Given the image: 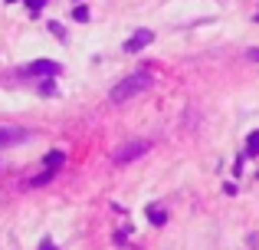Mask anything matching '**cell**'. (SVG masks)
<instances>
[{"label": "cell", "mask_w": 259, "mask_h": 250, "mask_svg": "<svg viewBox=\"0 0 259 250\" xmlns=\"http://www.w3.org/2000/svg\"><path fill=\"white\" fill-rule=\"evenodd\" d=\"M148 221H151V224H158V227H161V224H164V221H167V214L161 211V207H154V204H151V207H148Z\"/></svg>", "instance_id": "52a82bcc"}, {"label": "cell", "mask_w": 259, "mask_h": 250, "mask_svg": "<svg viewBox=\"0 0 259 250\" xmlns=\"http://www.w3.org/2000/svg\"><path fill=\"white\" fill-rule=\"evenodd\" d=\"M46 7V0H26V10H30V17H39V10Z\"/></svg>", "instance_id": "7c38bea8"}, {"label": "cell", "mask_w": 259, "mask_h": 250, "mask_svg": "<svg viewBox=\"0 0 259 250\" xmlns=\"http://www.w3.org/2000/svg\"><path fill=\"white\" fill-rule=\"evenodd\" d=\"M76 4H79V0H76Z\"/></svg>", "instance_id": "2e32d148"}, {"label": "cell", "mask_w": 259, "mask_h": 250, "mask_svg": "<svg viewBox=\"0 0 259 250\" xmlns=\"http://www.w3.org/2000/svg\"><path fill=\"white\" fill-rule=\"evenodd\" d=\"M56 76H46V83H39V96H56Z\"/></svg>", "instance_id": "30bf717a"}, {"label": "cell", "mask_w": 259, "mask_h": 250, "mask_svg": "<svg viewBox=\"0 0 259 250\" xmlns=\"http://www.w3.org/2000/svg\"><path fill=\"white\" fill-rule=\"evenodd\" d=\"M151 43H154L151 30H135L132 40H125V53H138V50H145V46H151Z\"/></svg>", "instance_id": "5b68a950"}, {"label": "cell", "mask_w": 259, "mask_h": 250, "mask_svg": "<svg viewBox=\"0 0 259 250\" xmlns=\"http://www.w3.org/2000/svg\"><path fill=\"white\" fill-rule=\"evenodd\" d=\"M39 250H59V247L53 244V240H43V244H39Z\"/></svg>", "instance_id": "4fadbf2b"}, {"label": "cell", "mask_w": 259, "mask_h": 250, "mask_svg": "<svg viewBox=\"0 0 259 250\" xmlns=\"http://www.w3.org/2000/svg\"><path fill=\"white\" fill-rule=\"evenodd\" d=\"M30 138V132L20 125H0V148H13V145H23Z\"/></svg>", "instance_id": "3957f363"}, {"label": "cell", "mask_w": 259, "mask_h": 250, "mask_svg": "<svg viewBox=\"0 0 259 250\" xmlns=\"http://www.w3.org/2000/svg\"><path fill=\"white\" fill-rule=\"evenodd\" d=\"M59 69H63V66H59L56 59H33V63L23 66L26 76H59Z\"/></svg>", "instance_id": "277c9868"}, {"label": "cell", "mask_w": 259, "mask_h": 250, "mask_svg": "<svg viewBox=\"0 0 259 250\" xmlns=\"http://www.w3.org/2000/svg\"><path fill=\"white\" fill-rule=\"evenodd\" d=\"M246 56H249V59H259V50H256V46H253V50H249Z\"/></svg>", "instance_id": "5bb4252c"}, {"label": "cell", "mask_w": 259, "mask_h": 250, "mask_svg": "<svg viewBox=\"0 0 259 250\" xmlns=\"http://www.w3.org/2000/svg\"><path fill=\"white\" fill-rule=\"evenodd\" d=\"M63 161H66V155H63V152H46L43 165H46V168H59V165H63Z\"/></svg>", "instance_id": "8992f818"}, {"label": "cell", "mask_w": 259, "mask_h": 250, "mask_svg": "<svg viewBox=\"0 0 259 250\" xmlns=\"http://www.w3.org/2000/svg\"><path fill=\"white\" fill-rule=\"evenodd\" d=\"M7 4H13V0H7Z\"/></svg>", "instance_id": "9a60e30c"}, {"label": "cell", "mask_w": 259, "mask_h": 250, "mask_svg": "<svg viewBox=\"0 0 259 250\" xmlns=\"http://www.w3.org/2000/svg\"><path fill=\"white\" fill-rule=\"evenodd\" d=\"M154 86V76L148 69H138V73H132V76H125L118 86H115L112 92H108V99H112L115 105H121V102H128V99H135V96H141L145 89H151Z\"/></svg>", "instance_id": "6da1fadb"}, {"label": "cell", "mask_w": 259, "mask_h": 250, "mask_svg": "<svg viewBox=\"0 0 259 250\" xmlns=\"http://www.w3.org/2000/svg\"><path fill=\"white\" fill-rule=\"evenodd\" d=\"M69 17H72V20H76V23H89V17H92V13H89V7H85V4H79V7H76V10H72V13H69Z\"/></svg>", "instance_id": "9c48e42d"}, {"label": "cell", "mask_w": 259, "mask_h": 250, "mask_svg": "<svg viewBox=\"0 0 259 250\" xmlns=\"http://www.w3.org/2000/svg\"><path fill=\"white\" fill-rule=\"evenodd\" d=\"M56 171H59V168H46V171H43V174H39V178H33V181H30V185H33V188H39V185H46V181H50V178H53V174H56Z\"/></svg>", "instance_id": "8fae6325"}, {"label": "cell", "mask_w": 259, "mask_h": 250, "mask_svg": "<svg viewBox=\"0 0 259 250\" xmlns=\"http://www.w3.org/2000/svg\"><path fill=\"white\" fill-rule=\"evenodd\" d=\"M151 152V141L148 138H135V141H128V145H121L118 152H115V165H132V161H138V158H145V155Z\"/></svg>", "instance_id": "7a4b0ae2"}, {"label": "cell", "mask_w": 259, "mask_h": 250, "mask_svg": "<svg viewBox=\"0 0 259 250\" xmlns=\"http://www.w3.org/2000/svg\"><path fill=\"white\" fill-rule=\"evenodd\" d=\"M256 155H259V132H253L246 138V158H256Z\"/></svg>", "instance_id": "ba28073f"}]
</instances>
